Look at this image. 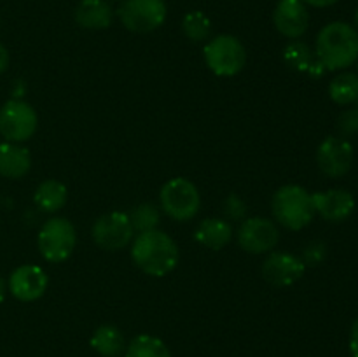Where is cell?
<instances>
[{
	"mask_svg": "<svg viewBox=\"0 0 358 357\" xmlns=\"http://www.w3.org/2000/svg\"><path fill=\"white\" fill-rule=\"evenodd\" d=\"M37 112L24 100H9L0 108V135L6 142H27L37 132Z\"/></svg>",
	"mask_w": 358,
	"mask_h": 357,
	"instance_id": "cell-8",
	"label": "cell"
},
{
	"mask_svg": "<svg viewBox=\"0 0 358 357\" xmlns=\"http://www.w3.org/2000/svg\"><path fill=\"white\" fill-rule=\"evenodd\" d=\"M275 28L287 38L303 37L310 27V13L303 0H278L273 10Z\"/></svg>",
	"mask_w": 358,
	"mask_h": 357,
	"instance_id": "cell-14",
	"label": "cell"
},
{
	"mask_svg": "<svg viewBox=\"0 0 358 357\" xmlns=\"http://www.w3.org/2000/svg\"><path fill=\"white\" fill-rule=\"evenodd\" d=\"M90 343L94 352L100 354L101 357H119L126 350L124 335L121 329L112 324H103L94 329Z\"/></svg>",
	"mask_w": 358,
	"mask_h": 357,
	"instance_id": "cell-21",
	"label": "cell"
},
{
	"mask_svg": "<svg viewBox=\"0 0 358 357\" xmlns=\"http://www.w3.org/2000/svg\"><path fill=\"white\" fill-rule=\"evenodd\" d=\"M315 212L327 223H343L355 210V198L350 191L341 188L318 191L311 195Z\"/></svg>",
	"mask_w": 358,
	"mask_h": 357,
	"instance_id": "cell-15",
	"label": "cell"
},
{
	"mask_svg": "<svg viewBox=\"0 0 358 357\" xmlns=\"http://www.w3.org/2000/svg\"><path fill=\"white\" fill-rule=\"evenodd\" d=\"M9 62H10L9 51H7L6 46L0 42V76H2V74L7 70V66H9Z\"/></svg>",
	"mask_w": 358,
	"mask_h": 357,
	"instance_id": "cell-30",
	"label": "cell"
},
{
	"mask_svg": "<svg viewBox=\"0 0 358 357\" xmlns=\"http://www.w3.org/2000/svg\"><path fill=\"white\" fill-rule=\"evenodd\" d=\"M38 251L49 262H63L72 255L77 244V231L65 217L45 220L38 231Z\"/></svg>",
	"mask_w": 358,
	"mask_h": 357,
	"instance_id": "cell-6",
	"label": "cell"
},
{
	"mask_svg": "<svg viewBox=\"0 0 358 357\" xmlns=\"http://www.w3.org/2000/svg\"><path fill=\"white\" fill-rule=\"evenodd\" d=\"M245 212H247V205H245L243 200L234 195V192H231L226 202H224V214L227 216V219L241 220L245 219Z\"/></svg>",
	"mask_w": 358,
	"mask_h": 357,
	"instance_id": "cell-28",
	"label": "cell"
},
{
	"mask_svg": "<svg viewBox=\"0 0 358 357\" xmlns=\"http://www.w3.org/2000/svg\"><path fill=\"white\" fill-rule=\"evenodd\" d=\"M182 31L191 42H203L212 34V21L201 10H191L182 20Z\"/></svg>",
	"mask_w": 358,
	"mask_h": 357,
	"instance_id": "cell-24",
	"label": "cell"
},
{
	"mask_svg": "<svg viewBox=\"0 0 358 357\" xmlns=\"http://www.w3.org/2000/svg\"><path fill=\"white\" fill-rule=\"evenodd\" d=\"M91 237L100 248L115 252L131 244L135 230H133L128 214L114 210V212L103 214L94 220L93 227H91Z\"/></svg>",
	"mask_w": 358,
	"mask_h": 357,
	"instance_id": "cell-9",
	"label": "cell"
},
{
	"mask_svg": "<svg viewBox=\"0 0 358 357\" xmlns=\"http://www.w3.org/2000/svg\"><path fill=\"white\" fill-rule=\"evenodd\" d=\"M178 258L180 252L173 238L157 227L138 233L131 241L133 262L150 276H164L173 272Z\"/></svg>",
	"mask_w": 358,
	"mask_h": 357,
	"instance_id": "cell-1",
	"label": "cell"
},
{
	"mask_svg": "<svg viewBox=\"0 0 358 357\" xmlns=\"http://www.w3.org/2000/svg\"><path fill=\"white\" fill-rule=\"evenodd\" d=\"M128 216L133 224V230H135L136 233L156 230L161 219L159 209H157L156 205H152V203H140V205H136Z\"/></svg>",
	"mask_w": 358,
	"mask_h": 357,
	"instance_id": "cell-25",
	"label": "cell"
},
{
	"mask_svg": "<svg viewBox=\"0 0 358 357\" xmlns=\"http://www.w3.org/2000/svg\"><path fill=\"white\" fill-rule=\"evenodd\" d=\"M271 210L276 223L292 231L306 227L317 214L311 192H308L303 186L297 184L282 186L273 195Z\"/></svg>",
	"mask_w": 358,
	"mask_h": 357,
	"instance_id": "cell-3",
	"label": "cell"
},
{
	"mask_svg": "<svg viewBox=\"0 0 358 357\" xmlns=\"http://www.w3.org/2000/svg\"><path fill=\"white\" fill-rule=\"evenodd\" d=\"M280 231L268 217H248L238 230V244L248 254H266L278 245Z\"/></svg>",
	"mask_w": 358,
	"mask_h": 357,
	"instance_id": "cell-10",
	"label": "cell"
},
{
	"mask_svg": "<svg viewBox=\"0 0 358 357\" xmlns=\"http://www.w3.org/2000/svg\"><path fill=\"white\" fill-rule=\"evenodd\" d=\"M357 74H358V72H357Z\"/></svg>",
	"mask_w": 358,
	"mask_h": 357,
	"instance_id": "cell-36",
	"label": "cell"
},
{
	"mask_svg": "<svg viewBox=\"0 0 358 357\" xmlns=\"http://www.w3.org/2000/svg\"><path fill=\"white\" fill-rule=\"evenodd\" d=\"M262 276L273 287H289L296 284L306 272L303 259L285 251H276L262 262Z\"/></svg>",
	"mask_w": 358,
	"mask_h": 357,
	"instance_id": "cell-12",
	"label": "cell"
},
{
	"mask_svg": "<svg viewBox=\"0 0 358 357\" xmlns=\"http://www.w3.org/2000/svg\"><path fill=\"white\" fill-rule=\"evenodd\" d=\"M31 156L20 144H0V175L6 178H21L30 172Z\"/></svg>",
	"mask_w": 358,
	"mask_h": 357,
	"instance_id": "cell-19",
	"label": "cell"
},
{
	"mask_svg": "<svg viewBox=\"0 0 358 357\" xmlns=\"http://www.w3.org/2000/svg\"><path fill=\"white\" fill-rule=\"evenodd\" d=\"M283 62L289 69L296 70V72L308 74L311 77H322L327 70L322 65L315 56V51L306 44V42L299 41H290L289 44L283 48Z\"/></svg>",
	"mask_w": 358,
	"mask_h": 357,
	"instance_id": "cell-17",
	"label": "cell"
},
{
	"mask_svg": "<svg viewBox=\"0 0 358 357\" xmlns=\"http://www.w3.org/2000/svg\"><path fill=\"white\" fill-rule=\"evenodd\" d=\"M73 20L86 30H105L114 21V9L107 0H80L73 10Z\"/></svg>",
	"mask_w": 358,
	"mask_h": 357,
	"instance_id": "cell-16",
	"label": "cell"
},
{
	"mask_svg": "<svg viewBox=\"0 0 358 357\" xmlns=\"http://www.w3.org/2000/svg\"><path fill=\"white\" fill-rule=\"evenodd\" d=\"M336 126H338L339 133H341V136H345V139H346V136L357 135V133H358V111H357V107L346 108V111H343L341 114H339Z\"/></svg>",
	"mask_w": 358,
	"mask_h": 357,
	"instance_id": "cell-27",
	"label": "cell"
},
{
	"mask_svg": "<svg viewBox=\"0 0 358 357\" xmlns=\"http://www.w3.org/2000/svg\"><path fill=\"white\" fill-rule=\"evenodd\" d=\"M350 350H352L353 357H358V317L353 322L352 331H350Z\"/></svg>",
	"mask_w": 358,
	"mask_h": 357,
	"instance_id": "cell-29",
	"label": "cell"
},
{
	"mask_svg": "<svg viewBox=\"0 0 358 357\" xmlns=\"http://www.w3.org/2000/svg\"><path fill=\"white\" fill-rule=\"evenodd\" d=\"M124 357H171V352L157 336L138 335L126 346Z\"/></svg>",
	"mask_w": 358,
	"mask_h": 357,
	"instance_id": "cell-23",
	"label": "cell"
},
{
	"mask_svg": "<svg viewBox=\"0 0 358 357\" xmlns=\"http://www.w3.org/2000/svg\"><path fill=\"white\" fill-rule=\"evenodd\" d=\"M303 259L304 266H318L325 261L327 258V245L320 240L310 241L306 247L303 248V254L299 255Z\"/></svg>",
	"mask_w": 358,
	"mask_h": 357,
	"instance_id": "cell-26",
	"label": "cell"
},
{
	"mask_svg": "<svg viewBox=\"0 0 358 357\" xmlns=\"http://www.w3.org/2000/svg\"><path fill=\"white\" fill-rule=\"evenodd\" d=\"M315 56L325 70H345L358 62V31L345 21L325 24L317 35Z\"/></svg>",
	"mask_w": 358,
	"mask_h": 357,
	"instance_id": "cell-2",
	"label": "cell"
},
{
	"mask_svg": "<svg viewBox=\"0 0 358 357\" xmlns=\"http://www.w3.org/2000/svg\"><path fill=\"white\" fill-rule=\"evenodd\" d=\"M6 290H7L6 282H3V279H2V276H0V303H2L3 298H6Z\"/></svg>",
	"mask_w": 358,
	"mask_h": 357,
	"instance_id": "cell-32",
	"label": "cell"
},
{
	"mask_svg": "<svg viewBox=\"0 0 358 357\" xmlns=\"http://www.w3.org/2000/svg\"><path fill=\"white\" fill-rule=\"evenodd\" d=\"M206 66L219 77H233L247 65V49L243 42L229 34L210 38L203 48Z\"/></svg>",
	"mask_w": 358,
	"mask_h": 357,
	"instance_id": "cell-4",
	"label": "cell"
},
{
	"mask_svg": "<svg viewBox=\"0 0 358 357\" xmlns=\"http://www.w3.org/2000/svg\"><path fill=\"white\" fill-rule=\"evenodd\" d=\"M159 203L170 219L187 223L198 216L201 209V195L189 178L173 177L161 188Z\"/></svg>",
	"mask_w": 358,
	"mask_h": 357,
	"instance_id": "cell-5",
	"label": "cell"
},
{
	"mask_svg": "<svg viewBox=\"0 0 358 357\" xmlns=\"http://www.w3.org/2000/svg\"><path fill=\"white\" fill-rule=\"evenodd\" d=\"M66 200H69V189L62 181H56V178H48V181L41 182L34 195L35 205L48 214L62 210Z\"/></svg>",
	"mask_w": 358,
	"mask_h": 357,
	"instance_id": "cell-20",
	"label": "cell"
},
{
	"mask_svg": "<svg viewBox=\"0 0 358 357\" xmlns=\"http://www.w3.org/2000/svg\"><path fill=\"white\" fill-rule=\"evenodd\" d=\"M355 28H357V31H358V9H357V13H355Z\"/></svg>",
	"mask_w": 358,
	"mask_h": 357,
	"instance_id": "cell-33",
	"label": "cell"
},
{
	"mask_svg": "<svg viewBox=\"0 0 358 357\" xmlns=\"http://www.w3.org/2000/svg\"><path fill=\"white\" fill-rule=\"evenodd\" d=\"M107 2H122V0H107Z\"/></svg>",
	"mask_w": 358,
	"mask_h": 357,
	"instance_id": "cell-34",
	"label": "cell"
},
{
	"mask_svg": "<svg viewBox=\"0 0 358 357\" xmlns=\"http://www.w3.org/2000/svg\"><path fill=\"white\" fill-rule=\"evenodd\" d=\"M357 111H358V100H357Z\"/></svg>",
	"mask_w": 358,
	"mask_h": 357,
	"instance_id": "cell-35",
	"label": "cell"
},
{
	"mask_svg": "<svg viewBox=\"0 0 358 357\" xmlns=\"http://www.w3.org/2000/svg\"><path fill=\"white\" fill-rule=\"evenodd\" d=\"M317 163L327 177H343L352 170L353 146L345 136H327L317 149Z\"/></svg>",
	"mask_w": 358,
	"mask_h": 357,
	"instance_id": "cell-11",
	"label": "cell"
},
{
	"mask_svg": "<svg viewBox=\"0 0 358 357\" xmlns=\"http://www.w3.org/2000/svg\"><path fill=\"white\" fill-rule=\"evenodd\" d=\"M329 97L338 105H352L358 100V74L341 72L329 84Z\"/></svg>",
	"mask_w": 358,
	"mask_h": 357,
	"instance_id": "cell-22",
	"label": "cell"
},
{
	"mask_svg": "<svg viewBox=\"0 0 358 357\" xmlns=\"http://www.w3.org/2000/svg\"><path fill=\"white\" fill-rule=\"evenodd\" d=\"M48 286V273L37 265L17 266V268L10 273L9 282H7L10 294H13L16 300L24 301V303H30V301H35L38 300V298L44 296Z\"/></svg>",
	"mask_w": 358,
	"mask_h": 357,
	"instance_id": "cell-13",
	"label": "cell"
},
{
	"mask_svg": "<svg viewBox=\"0 0 358 357\" xmlns=\"http://www.w3.org/2000/svg\"><path fill=\"white\" fill-rule=\"evenodd\" d=\"M306 6H311V7H318V9H324V7H331L334 6V4H338L339 0H303Z\"/></svg>",
	"mask_w": 358,
	"mask_h": 357,
	"instance_id": "cell-31",
	"label": "cell"
},
{
	"mask_svg": "<svg viewBox=\"0 0 358 357\" xmlns=\"http://www.w3.org/2000/svg\"><path fill=\"white\" fill-rule=\"evenodd\" d=\"M194 240L203 247L220 251L233 240V226L229 220L220 219V217H208L198 224L194 231Z\"/></svg>",
	"mask_w": 358,
	"mask_h": 357,
	"instance_id": "cell-18",
	"label": "cell"
},
{
	"mask_svg": "<svg viewBox=\"0 0 358 357\" xmlns=\"http://www.w3.org/2000/svg\"><path fill=\"white\" fill-rule=\"evenodd\" d=\"M168 7L164 0H122L117 18L122 27L135 34H149L166 21Z\"/></svg>",
	"mask_w": 358,
	"mask_h": 357,
	"instance_id": "cell-7",
	"label": "cell"
}]
</instances>
